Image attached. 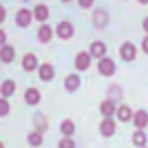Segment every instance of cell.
I'll return each mask as SVG.
<instances>
[{
    "label": "cell",
    "mask_w": 148,
    "mask_h": 148,
    "mask_svg": "<svg viewBox=\"0 0 148 148\" xmlns=\"http://www.w3.org/2000/svg\"><path fill=\"white\" fill-rule=\"evenodd\" d=\"M98 70H99L101 75H105V77L113 75V73H115V63H113V59H110V58H101V59H99V64H98Z\"/></svg>",
    "instance_id": "obj_1"
},
{
    "label": "cell",
    "mask_w": 148,
    "mask_h": 148,
    "mask_svg": "<svg viewBox=\"0 0 148 148\" xmlns=\"http://www.w3.org/2000/svg\"><path fill=\"white\" fill-rule=\"evenodd\" d=\"M120 56H122L124 61H132V59L136 58V47H134L131 42L122 44V47H120Z\"/></svg>",
    "instance_id": "obj_2"
},
{
    "label": "cell",
    "mask_w": 148,
    "mask_h": 148,
    "mask_svg": "<svg viewBox=\"0 0 148 148\" xmlns=\"http://www.w3.org/2000/svg\"><path fill=\"white\" fill-rule=\"evenodd\" d=\"M91 64V56L87 52H79L77 58H75V66L77 70H87Z\"/></svg>",
    "instance_id": "obj_3"
},
{
    "label": "cell",
    "mask_w": 148,
    "mask_h": 148,
    "mask_svg": "<svg viewBox=\"0 0 148 148\" xmlns=\"http://www.w3.org/2000/svg\"><path fill=\"white\" fill-rule=\"evenodd\" d=\"M58 35H59L63 40L70 38V37L73 35V26H71V23H68V21L59 23V26H58Z\"/></svg>",
    "instance_id": "obj_4"
},
{
    "label": "cell",
    "mask_w": 148,
    "mask_h": 148,
    "mask_svg": "<svg viewBox=\"0 0 148 148\" xmlns=\"http://www.w3.org/2000/svg\"><path fill=\"white\" fill-rule=\"evenodd\" d=\"M30 21H32V12H30L28 9H21V11L16 14V23H18L19 26H28Z\"/></svg>",
    "instance_id": "obj_5"
},
{
    "label": "cell",
    "mask_w": 148,
    "mask_h": 148,
    "mask_svg": "<svg viewBox=\"0 0 148 148\" xmlns=\"http://www.w3.org/2000/svg\"><path fill=\"white\" fill-rule=\"evenodd\" d=\"M25 101H26L28 105H37V103L40 101V92H38V89L30 87V89L25 92Z\"/></svg>",
    "instance_id": "obj_6"
},
{
    "label": "cell",
    "mask_w": 148,
    "mask_h": 148,
    "mask_svg": "<svg viewBox=\"0 0 148 148\" xmlns=\"http://www.w3.org/2000/svg\"><path fill=\"white\" fill-rule=\"evenodd\" d=\"M132 119H134V124H136V127H139V129H143V127H146V125H148V113H146L145 110H139V112H136Z\"/></svg>",
    "instance_id": "obj_7"
},
{
    "label": "cell",
    "mask_w": 148,
    "mask_h": 148,
    "mask_svg": "<svg viewBox=\"0 0 148 148\" xmlns=\"http://www.w3.org/2000/svg\"><path fill=\"white\" fill-rule=\"evenodd\" d=\"M91 54L94 58H105L106 54V45L103 42H92L91 44Z\"/></svg>",
    "instance_id": "obj_8"
},
{
    "label": "cell",
    "mask_w": 148,
    "mask_h": 148,
    "mask_svg": "<svg viewBox=\"0 0 148 148\" xmlns=\"http://www.w3.org/2000/svg\"><path fill=\"white\" fill-rule=\"evenodd\" d=\"M79 86H80V79H79L77 75H68V77H66V80H64V87H66V91L73 92V91H77V89H79Z\"/></svg>",
    "instance_id": "obj_9"
},
{
    "label": "cell",
    "mask_w": 148,
    "mask_h": 148,
    "mask_svg": "<svg viewBox=\"0 0 148 148\" xmlns=\"http://www.w3.org/2000/svg\"><path fill=\"white\" fill-rule=\"evenodd\" d=\"M115 129H117V127H115V122H113V120L105 119V120L101 122V134H103V136H106V138L112 136V134L115 132Z\"/></svg>",
    "instance_id": "obj_10"
},
{
    "label": "cell",
    "mask_w": 148,
    "mask_h": 148,
    "mask_svg": "<svg viewBox=\"0 0 148 148\" xmlns=\"http://www.w3.org/2000/svg\"><path fill=\"white\" fill-rule=\"evenodd\" d=\"M0 59H2L4 63H11L14 59V49L11 45H4L2 49H0Z\"/></svg>",
    "instance_id": "obj_11"
},
{
    "label": "cell",
    "mask_w": 148,
    "mask_h": 148,
    "mask_svg": "<svg viewBox=\"0 0 148 148\" xmlns=\"http://www.w3.org/2000/svg\"><path fill=\"white\" fill-rule=\"evenodd\" d=\"M54 77V70H52V66L49 64V63H44L42 66H40V79L42 80H51Z\"/></svg>",
    "instance_id": "obj_12"
},
{
    "label": "cell",
    "mask_w": 148,
    "mask_h": 148,
    "mask_svg": "<svg viewBox=\"0 0 148 148\" xmlns=\"http://www.w3.org/2000/svg\"><path fill=\"white\" fill-rule=\"evenodd\" d=\"M106 23H108V14L105 12V11H96L94 12V25L96 26H99V28H103V26H106Z\"/></svg>",
    "instance_id": "obj_13"
},
{
    "label": "cell",
    "mask_w": 148,
    "mask_h": 148,
    "mask_svg": "<svg viewBox=\"0 0 148 148\" xmlns=\"http://www.w3.org/2000/svg\"><path fill=\"white\" fill-rule=\"evenodd\" d=\"M38 38H40V42H49L52 38V28L49 25H42L38 30Z\"/></svg>",
    "instance_id": "obj_14"
},
{
    "label": "cell",
    "mask_w": 148,
    "mask_h": 148,
    "mask_svg": "<svg viewBox=\"0 0 148 148\" xmlns=\"http://www.w3.org/2000/svg\"><path fill=\"white\" fill-rule=\"evenodd\" d=\"M23 68H25L26 71L35 70V68H37V58H35L33 54H26V56L23 58Z\"/></svg>",
    "instance_id": "obj_15"
},
{
    "label": "cell",
    "mask_w": 148,
    "mask_h": 148,
    "mask_svg": "<svg viewBox=\"0 0 148 148\" xmlns=\"http://www.w3.org/2000/svg\"><path fill=\"white\" fill-rule=\"evenodd\" d=\"M16 91V84L12 80H5L2 86H0V92H2V96H12Z\"/></svg>",
    "instance_id": "obj_16"
},
{
    "label": "cell",
    "mask_w": 148,
    "mask_h": 148,
    "mask_svg": "<svg viewBox=\"0 0 148 148\" xmlns=\"http://www.w3.org/2000/svg\"><path fill=\"white\" fill-rule=\"evenodd\" d=\"M33 16H35L38 21H45V19L49 18V9H47L45 5H42V4H40V5H37V7H35Z\"/></svg>",
    "instance_id": "obj_17"
},
{
    "label": "cell",
    "mask_w": 148,
    "mask_h": 148,
    "mask_svg": "<svg viewBox=\"0 0 148 148\" xmlns=\"http://www.w3.org/2000/svg\"><path fill=\"white\" fill-rule=\"evenodd\" d=\"M101 113H103L106 119H110V117L115 113V103H113V101H103V103H101Z\"/></svg>",
    "instance_id": "obj_18"
},
{
    "label": "cell",
    "mask_w": 148,
    "mask_h": 148,
    "mask_svg": "<svg viewBox=\"0 0 148 148\" xmlns=\"http://www.w3.org/2000/svg\"><path fill=\"white\" fill-rule=\"evenodd\" d=\"M117 115H119V119H120L122 122H127V120H131V119L134 117L129 106H120V108H119V112H117Z\"/></svg>",
    "instance_id": "obj_19"
},
{
    "label": "cell",
    "mask_w": 148,
    "mask_h": 148,
    "mask_svg": "<svg viewBox=\"0 0 148 148\" xmlns=\"http://www.w3.org/2000/svg\"><path fill=\"white\" fill-rule=\"evenodd\" d=\"M73 131H75V125H73L71 120H64V122L61 124V132H63L66 138H70V136L73 134Z\"/></svg>",
    "instance_id": "obj_20"
},
{
    "label": "cell",
    "mask_w": 148,
    "mask_h": 148,
    "mask_svg": "<svg viewBox=\"0 0 148 148\" xmlns=\"http://www.w3.org/2000/svg\"><path fill=\"white\" fill-rule=\"evenodd\" d=\"M132 141H134L136 146H145L146 145V134L143 131H136L134 136H132Z\"/></svg>",
    "instance_id": "obj_21"
},
{
    "label": "cell",
    "mask_w": 148,
    "mask_h": 148,
    "mask_svg": "<svg viewBox=\"0 0 148 148\" xmlns=\"http://www.w3.org/2000/svg\"><path fill=\"white\" fill-rule=\"evenodd\" d=\"M28 143H30L32 146H40V145H42V134H40L38 131L32 132V134L28 136Z\"/></svg>",
    "instance_id": "obj_22"
},
{
    "label": "cell",
    "mask_w": 148,
    "mask_h": 148,
    "mask_svg": "<svg viewBox=\"0 0 148 148\" xmlns=\"http://www.w3.org/2000/svg\"><path fill=\"white\" fill-rule=\"evenodd\" d=\"M9 110H11L9 103H7L5 99H0V117H5V115L9 113Z\"/></svg>",
    "instance_id": "obj_23"
},
{
    "label": "cell",
    "mask_w": 148,
    "mask_h": 148,
    "mask_svg": "<svg viewBox=\"0 0 148 148\" xmlns=\"http://www.w3.org/2000/svg\"><path fill=\"white\" fill-rule=\"evenodd\" d=\"M58 146H59V148H75V143H73L70 138H63Z\"/></svg>",
    "instance_id": "obj_24"
},
{
    "label": "cell",
    "mask_w": 148,
    "mask_h": 148,
    "mask_svg": "<svg viewBox=\"0 0 148 148\" xmlns=\"http://www.w3.org/2000/svg\"><path fill=\"white\" fill-rule=\"evenodd\" d=\"M79 4H80V7H84V9H89V7H92L94 0H79Z\"/></svg>",
    "instance_id": "obj_25"
},
{
    "label": "cell",
    "mask_w": 148,
    "mask_h": 148,
    "mask_svg": "<svg viewBox=\"0 0 148 148\" xmlns=\"http://www.w3.org/2000/svg\"><path fill=\"white\" fill-rule=\"evenodd\" d=\"M4 44H5V33L0 30V47H4Z\"/></svg>",
    "instance_id": "obj_26"
},
{
    "label": "cell",
    "mask_w": 148,
    "mask_h": 148,
    "mask_svg": "<svg viewBox=\"0 0 148 148\" xmlns=\"http://www.w3.org/2000/svg\"><path fill=\"white\" fill-rule=\"evenodd\" d=\"M5 19V9L2 7V5H0V23H2Z\"/></svg>",
    "instance_id": "obj_27"
},
{
    "label": "cell",
    "mask_w": 148,
    "mask_h": 148,
    "mask_svg": "<svg viewBox=\"0 0 148 148\" xmlns=\"http://www.w3.org/2000/svg\"><path fill=\"white\" fill-rule=\"evenodd\" d=\"M143 51H145V52L148 54V37H146V38L143 40Z\"/></svg>",
    "instance_id": "obj_28"
},
{
    "label": "cell",
    "mask_w": 148,
    "mask_h": 148,
    "mask_svg": "<svg viewBox=\"0 0 148 148\" xmlns=\"http://www.w3.org/2000/svg\"><path fill=\"white\" fill-rule=\"evenodd\" d=\"M143 28H145V32H148V18H145V21H143Z\"/></svg>",
    "instance_id": "obj_29"
},
{
    "label": "cell",
    "mask_w": 148,
    "mask_h": 148,
    "mask_svg": "<svg viewBox=\"0 0 148 148\" xmlns=\"http://www.w3.org/2000/svg\"><path fill=\"white\" fill-rule=\"evenodd\" d=\"M139 4H148V0H138Z\"/></svg>",
    "instance_id": "obj_30"
},
{
    "label": "cell",
    "mask_w": 148,
    "mask_h": 148,
    "mask_svg": "<svg viewBox=\"0 0 148 148\" xmlns=\"http://www.w3.org/2000/svg\"><path fill=\"white\" fill-rule=\"evenodd\" d=\"M0 148H4V145H2V143H0Z\"/></svg>",
    "instance_id": "obj_31"
},
{
    "label": "cell",
    "mask_w": 148,
    "mask_h": 148,
    "mask_svg": "<svg viewBox=\"0 0 148 148\" xmlns=\"http://www.w3.org/2000/svg\"><path fill=\"white\" fill-rule=\"evenodd\" d=\"M63 2H70V0H63Z\"/></svg>",
    "instance_id": "obj_32"
}]
</instances>
